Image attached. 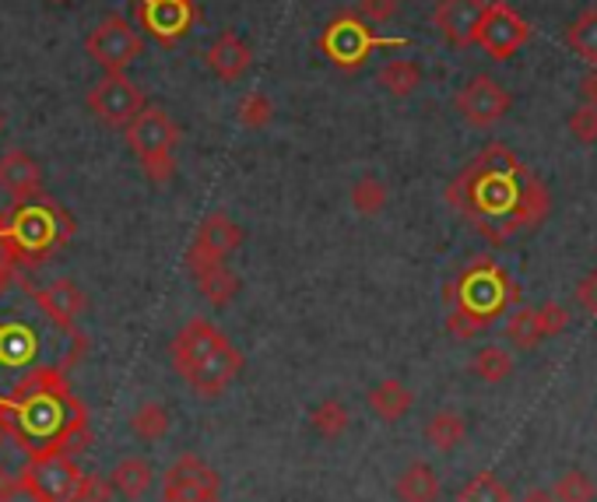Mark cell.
Masks as SVG:
<instances>
[{"mask_svg": "<svg viewBox=\"0 0 597 502\" xmlns=\"http://www.w3.org/2000/svg\"><path fill=\"white\" fill-rule=\"evenodd\" d=\"M464 440H468V422L457 411H436L425 422V443L440 454H454Z\"/></svg>", "mask_w": 597, "mask_h": 502, "instance_id": "cell-24", "label": "cell"}, {"mask_svg": "<svg viewBox=\"0 0 597 502\" xmlns=\"http://www.w3.org/2000/svg\"><path fill=\"white\" fill-rule=\"evenodd\" d=\"M524 502H555V495H552V489H530L524 495Z\"/></svg>", "mask_w": 597, "mask_h": 502, "instance_id": "cell-44", "label": "cell"}, {"mask_svg": "<svg viewBox=\"0 0 597 502\" xmlns=\"http://www.w3.org/2000/svg\"><path fill=\"white\" fill-rule=\"evenodd\" d=\"M71 236V219L49 197H32L0 214V249L14 267H36L57 243Z\"/></svg>", "mask_w": 597, "mask_h": 502, "instance_id": "cell-6", "label": "cell"}, {"mask_svg": "<svg viewBox=\"0 0 597 502\" xmlns=\"http://www.w3.org/2000/svg\"><path fill=\"white\" fill-rule=\"evenodd\" d=\"M152 481H155V471H152V464H148L144 457H127V460H120L109 471L113 492H120L127 502H138L141 495H148Z\"/></svg>", "mask_w": 597, "mask_h": 502, "instance_id": "cell-23", "label": "cell"}, {"mask_svg": "<svg viewBox=\"0 0 597 502\" xmlns=\"http://www.w3.org/2000/svg\"><path fill=\"white\" fill-rule=\"evenodd\" d=\"M538 324H541L545 341L559 338V334L570 327V310L562 303H545V306H538Z\"/></svg>", "mask_w": 597, "mask_h": 502, "instance_id": "cell-37", "label": "cell"}, {"mask_svg": "<svg viewBox=\"0 0 597 502\" xmlns=\"http://www.w3.org/2000/svg\"><path fill=\"white\" fill-rule=\"evenodd\" d=\"M489 0H440L433 11L436 28L446 36V43L454 46H471L478 22H482Z\"/></svg>", "mask_w": 597, "mask_h": 502, "instance_id": "cell-16", "label": "cell"}, {"mask_svg": "<svg viewBox=\"0 0 597 502\" xmlns=\"http://www.w3.org/2000/svg\"><path fill=\"white\" fill-rule=\"evenodd\" d=\"M0 127H4V120H0Z\"/></svg>", "mask_w": 597, "mask_h": 502, "instance_id": "cell-47", "label": "cell"}, {"mask_svg": "<svg viewBox=\"0 0 597 502\" xmlns=\"http://www.w3.org/2000/svg\"><path fill=\"white\" fill-rule=\"evenodd\" d=\"M130 429H134V436L144 440V443H159L169 436L173 429V418L169 411H165L159 400H144V405L130 415Z\"/></svg>", "mask_w": 597, "mask_h": 502, "instance_id": "cell-27", "label": "cell"}, {"mask_svg": "<svg viewBox=\"0 0 597 502\" xmlns=\"http://www.w3.org/2000/svg\"><path fill=\"white\" fill-rule=\"evenodd\" d=\"M576 303L584 306L590 316H597V267L580 278V284H576Z\"/></svg>", "mask_w": 597, "mask_h": 502, "instance_id": "cell-40", "label": "cell"}, {"mask_svg": "<svg viewBox=\"0 0 597 502\" xmlns=\"http://www.w3.org/2000/svg\"><path fill=\"white\" fill-rule=\"evenodd\" d=\"M32 299H36L39 310L49 316V320H57L60 327H68V330H74V320H78V316L85 313V306H89L85 292H81L71 278L49 281L46 289H32Z\"/></svg>", "mask_w": 597, "mask_h": 502, "instance_id": "cell-17", "label": "cell"}, {"mask_svg": "<svg viewBox=\"0 0 597 502\" xmlns=\"http://www.w3.org/2000/svg\"><path fill=\"white\" fill-rule=\"evenodd\" d=\"M401 46H411V39L376 36L370 22H362L355 11L338 14V19L320 32V49L341 71H359V67L370 60L373 49H401Z\"/></svg>", "mask_w": 597, "mask_h": 502, "instance_id": "cell-8", "label": "cell"}, {"mask_svg": "<svg viewBox=\"0 0 597 502\" xmlns=\"http://www.w3.org/2000/svg\"><path fill=\"white\" fill-rule=\"evenodd\" d=\"M19 478H22V495H28L32 502H74L81 471L68 454H57L28 460Z\"/></svg>", "mask_w": 597, "mask_h": 502, "instance_id": "cell-10", "label": "cell"}, {"mask_svg": "<svg viewBox=\"0 0 597 502\" xmlns=\"http://www.w3.org/2000/svg\"><path fill=\"white\" fill-rule=\"evenodd\" d=\"M506 338H510V345L517 348V351H535L545 341L541 324H538V310L520 306L517 313H513L510 320H506Z\"/></svg>", "mask_w": 597, "mask_h": 502, "instance_id": "cell-30", "label": "cell"}, {"mask_svg": "<svg viewBox=\"0 0 597 502\" xmlns=\"http://www.w3.org/2000/svg\"><path fill=\"white\" fill-rule=\"evenodd\" d=\"M379 89H384L387 95L394 98H408L414 89L422 85V67L414 63V60H405V57H397V60H387L384 67H379Z\"/></svg>", "mask_w": 597, "mask_h": 502, "instance_id": "cell-25", "label": "cell"}, {"mask_svg": "<svg viewBox=\"0 0 597 502\" xmlns=\"http://www.w3.org/2000/svg\"><path fill=\"white\" fill-rule=\"evenodd\" d=\"M4 443H8V432H4V425H0V450H4Z\"/></svg>", "mask_w": 597, "mask_h": 502, "instance_id": "cell-45", "label": "cell"}, {"mask_svg": "<svg viewBox=\"0 0 597 502\" xmlns=\"http://www.w3.org/2000/svg\"><path fill=\"white\" fill-rule=\"evenodd\" d=\"M570 138L580 141V144H597V106H584L580 103L573 113H570Z\"/></svg>", "mask_w": 597, "mask_h": 502, "instance_id": "cell-36", "label": "cell"}, {"mask_svg": "<svg viewBox=\"0 0 597 502\" xmlns=\"http://www.w3.org/2000/svg\"><path fill=\"white\" fill-rule=\"evenodd\" d=\"M162 502H219V495H197V492H162Z\"/></svg>", "mask_w": 597, "mask_h": 502, "instance_id": "cell-43", "label": "cell"}, {"mask_svg": "<svg viewBox=\"0 0 597 502\" xmlns=\"http://www.w3.org/2000/svg\"><path fill=\"white\" fill-rule=\"evenodd\" d=\"M176 373L187 380V387L197 397H219L229 390V383L243 373V351L232 345L211 320H190L176 330L169 345Z\"/></svg>", "mask_w": 597, "mask_h": 502, "instance_id": "cell-5", "label": "cell"}, {"mask_svg": "<svg viewBox=\"0 0 597 502\" xmlns=\"http://www.w3.org/2000/svg\"><path fill=\"white\" fill-rule=\"evenodd\" d=\"M239 246H243V225L232 222L225 211H211L194 232V243L187 254L190 275L204 271V267H214V264H225L229 254H236Z\"/></svg>", "mask_w": 597, "mask_h": 502, "instance_id": "cell-12", "label": "cell"}, {"mask_svg": "<svg viewBox=\"0 0 597 502\" xmlns=\"http://www.w3.org/2000/svg\"><path fill=\"white\" fill-rule=\"evenodd\" d=\"M85 49L98 67H106V74H124L127 67L141 57L144 43L138 36V28H130L127 19H120V14H106V19L92 28V36L85 39Z\"/></svg>", "mask_w": 597, "mask_h": 502, "instance_id": "cell-9", "label": "cell"}, {"mask_svg": "<svg viewBox=\"0 0 597 502\" xmlns=\"http://www.w3.org/2000/svg\"><path fill=\"white\" fill-rule=\"evenodd\" d=\"M127 144L130 152L138 155L144 176L152 183H169L176 173V159H173V148L179 141V127L169 120V113L159 109V106H144L134 120L127 127Z\"/></svg>", "mask_w": 597, "mask_h": 502, "instance_id": "cell-7", "label": "cell"}, {"mask_svg": "<svg viewBox=\"0 0 597 502\" xmlns=\"http://www.w3.org/2000/svg\"><path fill=\"white\" fill-rule=\"evenodd\" d=\"M471 373L482 383H503L513 373V355H510L506 348H500V345H485V348L475 351Z\"/></svg>", "mask_w": 597, "mask_h": 502, "instance_id": "cell-29", "label": "cell"}, {"mask_svg": "<svg viewBox=\"0 0 597 502\" xmlns=\"http://www.w3.org/2000/svg\"><path fill=\"white\" fill-rule=\"evenodd\" d=\"M0 425L8 440L25 450L28 460L74 454L92 440L85 408L71 397L63 373L28 376L0 397Z\"/></svg>", "mask_w": 597, "mask_h": 502, "instance_id": "cell-3", "label": "cell"}, {"mask_svg": "<svg viewBox=\"0 0 597 502\" xmlns=\"http://www.w3.org/2000/svg\"><path fill=\"white\" fill-rule=\"evenodd\" d=\"M19 495H22V478L0 464V502H14Z\"/></svg>", "mask_w": 597, "mask_h": 502, "instance_id": "cell-41", "label": "cell"}, {"mask_svg": "<svg viewBox=\"0 0 597 502\" xmlns=\"http://www.w3.org/2000/svg\"><path fill=\"white\" fill-rule=\"evenodd\" d=\"M397 8H401V0H359V19L370 22V25H387Z\"/></svg>", "mask_w": 597, "mask_h": 502, "instance_id": "cell-39", "label": "cell"}, {"mask_svg": "<svg viewBox=\"0 0 597 502\" xmlns=\"http://www.w3.org/2000/svg\"><path fill=\"white\" fill-rule=\"evenodd\" d=\"M0 190H8L14 205H22V200H32V197H43L39 162L25 152H19V148L8 155H0Z\"/></svg>", "mask_w": 597, "mask_h": 502, "instance_id": "cell-18", "label": "cell"}, {"mask_svg": "<svg viewBox=\"0 0 597 502\" xmlns=\"http://www.w3.org/2000/svg\"><path fill=\"white\" fill-rule=\"evenodd\" d=\"M352 208L359 214H366V219H373V214H379L387 208V200H390V190H387V183L379 179V176H362L355 179V187H352Z\"/></svg>", "mask_w": 597, "mask_h": 502, "instance_id": "cell-32", "label": "cell"}, {"mask_svg": "<svg viewBox=\"0 0 597 502\" xmlns=\"http://www.w3.org/2000/svg\"><path fill=\"white\" fill-rule=\"evenodd\" d=\"M49 4H68V0H49Z\"/></svg>", "mask_w": 597, "mask_h": 502, "instance_id": "cell-46", "label": "cell"}, {"mask_svg": "<svg viewBox=\"0 0 597 502\" xmlns=\"http://www.w3.org/2000/svg\"><path fill=\"white\" fill-rule=\"evenodd\" d=\"M555 502H594L597 499V485L587 471H566V475H559L555 481V489H552Z\"/></svg>", "mask_w": 597, "mask_h": 502, "instance_id": "cell-34", "label": "cell"}, {"mask_svg": "<svg viewBox=\"0 0 597 502\" xmlns=\"http://www.w3.org/2000/svg\"><path fill=\"white\" fill-rule=\"evenodd\" d=\"M138 22L162 46H173L194 28L197 4L194 0H138Z\"/></svg>", "mask_w": 597, "mask_h": 502, "instance_id": "cell-15", "label": "cell"}, {"mask_svg": "<svg viewBox=\"0 0 597 502\" xmlns=\"http://www.w3.org/2000/svg\"><path fill=\"white\" fill-rule=\"evenodd\" d=\"M89 109L106 127H120L124 130L144 109V95H141V89L127 74H106L103 81H95V85H92Z\"/></svg>", "mask_w": 597, "mask_h": 502, "instance_id": "cell-14", "label": "cell"}, {"mask_svg": "<svg viewBox=\"0 0 597 502\" xmlns=\"http://www.w3.org/2000/svg\"><path fill=\"white\" fill-rule=\"evenodd\" d=\"M370 411L384 422H401V418L414 408V394L401 380H384L370 390Z\"/></svg>", "mask_w": 597, "mask_h": 502, "instance_id": "cell-22", "label": "cell"}, {"mask_svg": "<svg viewBox=\"0 0 597 502\" xmlns=\"http://www.w3.org/2000/svg\"><path fill=\"white\" fill-rule=\"evenodd\" d=\"M527 39H530V25L520 14L510 4H503V0H489L482 22H478L475 43L482 46L492 60H510Z\"/></svg>", "mask_w": 597, "mask_h": 502, "instance_id": "cell-11", "label": "cell"}, {"mask_svg": "<svg viewBox=\"0 0 597 502\" xmlns=\"http://www.w3.org/2000/svg\"><path fill=\"white\" fill-rule=\"evenodd\" d=\"M513 106V95L489 74H475L468 85L457 92V113L460 120L475 130H489L503 120Z\"/></svg>", "mask_w": 597, "mask_h": 502, "instance_id": "cell-13", "label": "cell"}, {"mask_svg": "<svg viewBox=\"0 0 597 502\" xmlns=\"http://www.w3.org/2000/svg\"><path fill=\"white\" fill-rule=\"evenodd\" d=\"M236 116H239L243 127L260 130V127H268L274 120V103L264 92H246L239 98V106H236Z\"/></svg>", "mask_w": 597, "mask_h": 502, "instance_id": "cell-35", "label": "cell"}, {"mask_svg": "<svg viewBox=\"0 0 597 502\" xmlns=\"http://www.w3.org/2000/svg\"><path fill=\"white\" fill-rule=\"evenodd\" d=\"M113 485L103 475H81L78 489H74V502H109Z\"/></svg>", "mask_w": 597, "mask_h": 502, "instance_id": "cell-38", "label": "cell"}, {"mask_svg": "<svg viewBox=\"0 0 597 502\" xmlns=\"http://www.w3.org/2000/svg\"><path fill=\"white\" fill-rule=\"evenodd\" d=\"M208 67H211V74L214 78H222V81H239L246 71H250V46H246L236 32H222L219 39H214L208 46V54H204Z\"/></svg>", "mask_w": 597, "mask_h": 502, "instance_id": "cell-20", "label": "cell"}, {"mask_svg": "<svg viewBox=\"0 0 597 502\" xmlns=\"http://www.w3.org/2000/svg\"><path fill=\"white\" fill-rule=\"evenodd\" d=\"M348 422H352V415H348V408L341 405L338 397H324L317 408L309 411V425L317 436L324 440H338L348 432Z\"/></svg>", "mask_w": 597, "mask_h": 502, "instance_id": "cell-28", "label": "cell"}, {"mask_svg": "<svg viewBox=\"0 0 597 502\" xmlns=\"http://www.w3.org/2000/svg\"><path fill=\"white\" fill-rule=\"evenodd\" d=\"M457 502H513V499H510V489L503 485V478H495L492 471H478L457 492Z\"/></svg>", "mask_w": 597, "mask_h": 502, "instance_id": "cell-33", "label": "cell"}, {"mask_svg": "<svg viewBox=\"0 0 597 502\" xmlns=\"http://www.w3.org/2000/svg\"><path fill=\"white\" fill-rule=\"evenodd\" d=\"M394 495L397 502H440L443 485H440V475L433 471V464L425 460L408 464L394 481Z\"/></svg>", "mask_w": 597, "mask_h": 502, "instance_id": "cell-21", "label": "cell"}, {"mask_svg": "<svg viewBox=\"0 0 597 502\" xmlns=\"http://www.w3.org/2000/svg\"><path fill=\"white\" fill-rule=\"evenodd\" d=\"M517 299H520L517 281L500 264L492 257L475 260L464 267L454 284H446V303H450L446 330L457 341H471L478 330L489 327L495 316H503Z\"/></svg>", "mask_w": 597, "mask_h": 502, "instance_id": "cell-4", "label": "cell"}, {"mask_svg": "<svg viewBox=\"0 0 597 502\" xmlns=\"http://www.w3.org/2000/svg\"><path fill=\"white\" fill-rule=\"evenodd\" d=\"M446 197L454 208L471 214L492 243L510 240L513 232L538 229L552 211V194L545 190V183L530 176L503 144H489L450 183Z\"/></svg>", "mask_w": 597, "mask_h": 502, "instance_id": "cell-1", "label": "cell"}, {"mask_svg": "<svg viewBox=\"0 0 597 502\" xmlns=\"http://www.w3.org/2000/svg\"><path fill=\"white\" fill-rule=\"evenodd\" d=\"M566 46L580 60H587L597 67V8L584 11L580 19L566 28Z\"/></svg>", "mask_w": 597, "mask_h": 502, "instance_id": "cell-31", "label": "cell"}, {"mask_svg": "<svg viewBox=\"0 0 597 502\" xmlns=\"http://www.w3.org/2000/svg\"><path fill=\"white\" fill-rule=\"evenodd\" d=\"M85 351V338L39 310L28 281H0V397L39 373H63Z\"/></svg>", "mask_w": 597, "mask_h": 502, "instance_id": "cell-2", "label": "cell"}, {"mask_svg": "<svg viewBox=\"0 0 597 502\" xmlns=\"http://www.w3.org/2000/svg\"><path fill=\"white\" fill-rule=\"evenodd\" d=\"M194 281H197V292H201L208 303H214V306H229L232 299L239 295V278L232 275L225 264L204 267V271L194 275Z\"/></svg>", "mask_w": 597, "mask_h": 502, "instance_id": "cell-26", "label": "cell"}, {"mask_svg": "<svg viewBox=\"0 0 597 502\" xmlns=\"http://www.w3.org/2000/svg\"><path fill=\"white\" fill-rule=\"evenodd\" d=\"M222 478L211 464H204L201 457H179L169 471L162 478V492H197V495H219Z\"/></svg>", "mask_w": 597, "mask_h": 502, "instance_id": "cell-19", "label": "cell"}, {"mask_svg": "<svg viewBox=\"0 0 597 502\" xmlns=\"http://www.w3.org/2000/svg\"><path fill=\"white\" fill-rule=\"evenodd\" d=\"M580 103L597 106V71H590L584 81H580Z\"/></svg>", "mask_w": 597, "mask_h": 502, "instance_id": "cell-42", "label": "cell"}]
</instances>
